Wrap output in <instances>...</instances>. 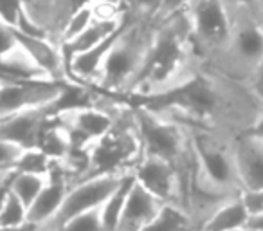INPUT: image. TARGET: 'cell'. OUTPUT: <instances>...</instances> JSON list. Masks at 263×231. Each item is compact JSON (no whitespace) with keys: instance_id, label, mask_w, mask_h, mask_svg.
<instances>
[{"instance_id":"cell-1","label":"cell","mask_w":263,"mask_h":231,"mask_svg":"<svg viewBox=\"0 0 263 231\" xmlns=\"http://www.w3.org/2000/svg\"><path fill=\"white\" fill-rule=\"evenodd\" d=\"M184 127L215 129L238 136L251 129L261 106L243 83L200 69L179 88L141 101Z\"/></svg>"},{"instance_id":"cell-2","label":"cell","mask_w":263,"mask_h":231,"mask_svg":"<svg viewBox=\"0 0 263 231\" xmlns=\"http://www.w3.org/2000/svg\"><path fill=\"white\" fill-rule=\"evenodd\" d=\"M198 70L200 63L191 44L190 22L182 11L157 24L144 65L126 99L136 98L141 103L164 96L191 80Z\"/></svg>"},{"instance_id":"cell-3","label":"cell","mask_w":263,"mask_h":231,"mask_svg":"<svg viewBox=\"0 0 263 231\" xmlns=\"http://www.w3.org/2000/svg\"><path fill=\"white\" fill-rule=\"evenodd\" d=\"M155 27H157L155 20L126 16V22L119 34L114 38L98 81L92 88L114 98L126 99L128 92L134 87L144 65L154 40Z\"/></svg>"},{"instance_id":"cell-4","label":"cell","mask_w":263,"mask_h":231,"mask_svg":"<svg viewBox=\"0 0 263 231\" xmlns=\"http://www.w3.org/2000/svg\"><path fill=\"white\" fill-rule=\"evenodd\" d=\"M141 157L143 145L137 132L134 106L132 103H126L112 129L83 152L85 163L78 183L101 175H134Z\"/></svg>"},{"instance_id":"cell-5","label":"cell","mask_w":263,"mask_h":231,"mask_svg":"<svg viewBox=\"0 0 263 231\" xmlns=\"http://www.w3.org/2000/svg\"><path fill=\"white\" fill-rule=\"evenodd\" d=\"M227 13L231 16L229 40L205 70L245 85L263 60V24L241 9H227Z\"/></svg>"},{"instance_id":"cell-6","label":"cell","mask_w":263,"mask_h":231,"mask_svg":"<svg viewBox=\"0 0 263 231\" xmlns=\"http://www.w3.org/2000/svg\"><path fill=\"white\" fill-rule=\"evenodd\" d=\"M190 134V145L202 172L220 190L231 195L241 193L238 177L236 157H234V137L227 132L202 127H186Z\"/></svg>"},{"instance_id":"cell-7","label":"cell","mask_w":263,"mask_h":231,"mask_svg":"<svg viewBox=\"0 0 263 231\" xmlns=\"http://www.w3.org/2000/svg\"><path fill=\"white\" fill-rule=\"evenodd\" d=\"M132 106L143 145V154L164 159L177 168V165L186 157L191 148L187 129L146 105L136 103Z\"/></svg>"},{"instance_id":"cell-8","label":"cell","mask_w":263,"mask_h":231,"mask_svg":"<svg viewBox=\"0 0 263 231\" xmlns=\"http://www.w3.org/2000/svg\"><path fill=\"white\" fill-rule=\"evenodd\" d=\"M191 44L200 69L209 67L223 51L231 34V16L222 0H193L184 9Z\"/></svg>"},{"instance_id":"cell-9","label":"cell","mask_w":263,"mask_h":231,"mask_svg":"<svg viewBox=\"0 0 263 231\" xmlns=\"http://www.w3.org/2000/svg\"><path fill=\"white\" fill-rule=\"evenodd\" d=\"M124 177V175H123ZM123 177L114 175H101L85 179L80 183L72 184L60 206L58 213L45 224L42 229L44 231H60L70 219L81 215L85 211L96 209L108 199V195L117 188Z\"/></svg>"},{"instance_id":"cell-10","label":"cell","mask_w":263,"mask_h":231,"mask_svg":"<svg viewBox=\"0 0 263 231\" xmlns=\"http://www.w3.org/2000/svg\"><path fill=\"white\" fill-rule=\"evenodd\" d=\"M65 85L56 81H4L0 85V121L58 101Z\"/></svg>"},{"instance_id":"cell-11","label":"cell","mask_w":263,"mask_h":231,"mask_svg":"<svg viewBox=\"0 0 263 231\" xmlns=\"http://www.w3.org/2000/svg\"><path fill=\"white\" fill-rule=\"evenodd\" d=\"M134 179L161 202L177 206L179 175H177L175 166L170 165L168 161L143 154V157L139 159L136 170H134Z\"/></svg>"},{"instance_id":"cell-12","label":"cell","mask_w":263,"mask_h":231,"mask_svg":"<svg viewBox=\"0 0 263 231\" xmlns=\"http://www.w3.org/2000/svg\"><path fill=\"white\" fill-rule=\"evenodd\" d=\"M52 116H54V110L51 105L26 110V112H20L8 119H2L0 121V141L15 145L22 150L38 148L42 132Z\"/></svg>"},{"instance_id":"cell-13","label":"cell","mask_w":263,"mask_h":231,"mask_svg":"<svg viewBox=\"0 0 263 231\" xmlns=\"http://www.w3.org/2000/svg\"><path fill=\"white\" fill-rule=\"evenodd\" d=\"M234 157L241 191H263V141L251 132L238 134Z\"/></svg>"},{"instance_id":"cell-14","label":"cell","mask_w":263,"mask_h":231,"mask_svg":"<svg viewBox=\"0 0 263 231\" xmlns=\"http://www.w3.org/2000/svg\"><path fill=\"white\" fill-rule=\"evenodd\" d=\"M164 208V202L134 181L116 231H143Z\"/></svg>"},{"instance_id":"cell-15","label":"cell","mask_w":263,"mask_h":231,"mask_svg":"<svg viewBox=\"0 0 263 231\" xmlns=\"http://www.w3.org/2000/svg\"><path fill=\"white\" fill-rule=\"evenodd\" d=\"M69 188H70V181L67 177L65 170L62 168V165L54 163L51 172H49V181L45 184V188L36 197V201L29 206V209H27V220H31L34 224H40L44 227L58 213Z\"/></svg>"},{"instance_id":"cell-16","label":"cell","mask_w":263,"mask_h":231,"mask_svg":"<svg viewBox=\"0 0 263 231\" xmlns=\"http://www.w3.org/2000/svg\"><path fill=\"white\" fill-rule=\"evenodd\" d=\"M124 22H126V15H124V13H121V15H117V16H112V19H96L83 33H80L70 42H65V44L60 45L63 60H65V65L69 63V60L72 58V56L81 55V52L88 51V49L96 47V45L103 44V42L110 40V38H114L123 29Z\"/></svg>"},{"instance_id":"cell-17","label":"cell","mask_w":263,"mask_h":231,"mask_svg":"<svg viewBox=\"0 0 263 231\" xmlns=\"http://www.w3.org/2000/svg\"><path fill=\"white\" fill-rule=\"evenodd\" d=\"M0 78L6 81H52L20 45L0 58Z\"/></svg>"},{"instance_id":"cell-18","label":"cell","mask_w":263,"mask_h":231,"mask_svg":"<svg viewBox=\"0 0 263 231\" xmlns=\"http://www.w3.org/2000/svg\"><path fill=\"white\" fill-rule=\"evenodd\" d=\"M249 220V211L241 193L220 206L200 231H241Z\"/></svg>"},{"instance_id":"cell-19","label":"cell","mask_w":263,"mask_h":231,"mask_svg":"<svg viewBox=\"0 0 263 231\" xmlns=\"http://www.w3.org/2000/svg\"><path fill=\"white\" fill-rule=\"evenodd\" d=\"M134 175H124L117 188L108 195L105 202L101 204V220H103V229L105 231H116L117 224H119L121 213H123L124 202H126L128 191H130L132 184H134Z\"/></svg>"},{"instance_id":"cell-20","label":"cell","mask_w":263,"mask_h":231,"mask_svg":"<svg viewBox=\"0 0 263 231\" xmlns=\"http://www.w3.org/2000/svg\"><path fill=\"white\" fill-rule=\"evenodd\" d=\"M49 181L47 175H40V173H22V172H13V177L8 184L9 193H13L27 209L29 206L36 201V197L42 193Z\"/></svg>"},{"instance_id":"cell-21","label":"cell","mask_w":263,"mask_h":231,"mask_svg":"<svg viewBox=\"0 0 263 231\" xmlns=\"http://www.w3.org/2000/svg\"><path fill=\"white\" fill-rule=\"evenodd\" d=\"M143 231H200L190 217L173 204H164L157 217Z\"/></svg>"},{"instance_id":"cell-22","label":"cell","mask_w":263,"mask_h":231,"mask_svg":"<svg viewBox=\"0 0 263 231\" xmlns=\"http://www.w3.org/2000/svg\"><path fill=\"white\" fill-rule=\"evenodd\" d=\"M98 2L99 0H92V2H87V4L74 9L72 15L67 19L65 26H63L62 34H60V42H58L60 45L65 44V42H70L72 38H76L78 34L83 33V31L98 19V13H96Z\"/></svg>"},{"instance_id":"cell-23","label":"cell","mask_w":263,"mask_h":231,"mask_svg":"<svg viewBox=\"0 0 263 231\" xmlns=\"http://www.w3.org/2000/svg\"><path fill=\"white\" fill-rule=\"evenodd\" d=\"M26 220H27V208L15 195L9 193L8 190L4 199H2V202H0V229L20 226Z\"/></svg>"},{"instance_id":"cell-24","label":"cell","mask_w":263,"mask_h":231,"mask_svg":"<svg viewBox=\"0 0 263 231\" xmlns=\"http://www.w3.org/2000/svg\"><path fill=\"white\" fill-rule=\"evenodd\" d=\"M52 165H54V163H52L40 148H31V150L22 152V155H20L15 165V172L47 175V173L51 172Z\"/></svg>"},{"instance_id":"cell-25","label":"cell","mask_w":263,"mask_h":231,"mask_svg":"<svg viewBox=\"0 0 263 231\" xmlns=\"http://www.w3.org/2000/svg\"><path fill=\"white\" fill-rule=\"evenodd\" d=\"M161 4L162 0H121V8L126 16L148 20H155Z\"/></svg>"},{"instance_id":"cell-26","label":"cell","mask_w":263,"mask_h":231,"mask_svg":"<svg viewBox=\"0 0 263 231\" xmlns=\"http://www.w3.org/2000/svg\"><path fill=\"white\" fill-rule=\"evenodd\" d=\"M60 231H105L101 220V206L70 219Z\"/></svg>"},{"instance_id":"cell-27","label":"cell","mask_w":263,"mask_h":231,"mask_svg":"<svg viewBox=\"0 0 263 231\" xmlns=\"http://www.w3.org/2000/svg\"><path fill=\"white\" fill-rule=\"evenodd\" d=\"M26 11V0H0V24L16 29Z\"/></svg>"},{"instance_id":"cell-28","label":"cell","mask_w":263,"mask_h":231,"mask_svg":"<svg viewBox=\"0 0 263 231\" xmlns=\"http://www.w3.org/2000/svg\"><path fill=\"white\" fill-rule=\"evenodd\" d=\"M22 148L0 141V172H15V165L22 155Z\"/></svg>"},{"instance_id":"cell-29","label":"cell","mask_w":263,"mask_h":231,"mask_svg":"<svg viewBox=\"0 0 263 231\" xmlns=\"http://www.w3.org/2000/svg\"><path fill=\"white\" fill-rule=\"evenodd\" d=\"M193 0H162L161 8L157 11V16H155V22H164V20L172 19V16L182 13L187 6L191 4Z\"/></svg>"},{"instance_id":"cell-30","label":"cell","mask_w":263,"mask_h":231,"mask_svg":"<svg viewBox=\"0 0 263 231\" xmlns=\"http://www.w3.org/2000/svg\"><path fill=\"white\" fill-rule=\"evenodd\" d=\"M245 87L249 88L254 99L259 103V106L263 109V60L259 62V65L254 69V73L251 74V78L247 80Z\"/></svg>"},{"instance_id":"cell-31","label":"cell","mask_w":263,"mask_h":231,"mask_svg":"<svg viewBox=\"0 0 263 231\" xmlns=\"http://www.w3.org/2000/svg\"><path fill=\"white\" fill-rule=\"evenodd\" d=\"M223 6L227 9H241V11L251 13L254 19H258L263 24L261 11H259V2L258 0H222Z\"/></svg>"},{"instance_id":"cell-32","label":"cell","mask_w":263,"mask_h":231,"mask_svg":"<svg viewBox=\"0 0 263 231\" xmlns=\"http://www.w3.org/2000/svg\"><path fill=\"white\" fill-rule=\"evenodd\" d=\"M16 45H18V40H16L15 31L4 24H0V58L9 55Z\"/></svg>"},{"instance_id":"cell-33","label":"cell","mask_w":263,"mask_h":231,"mask_svg":"<svg viewBox=\"0 0 263 231\" xmlns=\"http://www.w3.org/2000/svg\"><path fill=\"white\" fill-rule=\"evenodd\" d=\"M249 215L252 213H263V191H241Z\"/></svg>"},{"instance_id":"cell-34","label":"cell","mask_w":263,"mask_h":231,"mask_svg":"<svg viewBox=\"0 0 263 231\" xmlns=\"http://www.w3.org/2000/svg\"><path fill=\"white\" fill-rule=\"evenodd\" d=\"M245 231H263V213H252L245 224Z\"/></svg>"},{"instance_id":"cell-35","label":"cell","mask_w":263,"mask_h":231,"mask_svg":"<svg viewBox=\"0 0 263 231\" xmlns=\"http://www.w3.org/2000/svg\"><path fill=\"white\" fill-rule=\"evenodd\" d=\"M247 132H251L252 136H256L258 139H261V141H263V109L259 110V114L256 116L254 123H252L251 129H249Z\"/></svg>"},{"instance_id":"cell-36","label":"cell","mask_w":263,"mask_h":231,"mask_svg":"<svg viewBox=\"0 0 263 231\" xmlns=\"http://www.w3.org/2000/svg\"><path fill=\"white\" fill-rule=\"evenodd\" d=\"M0 231H44V229H42L40 224H34V222H31V220H26V222L20 224V226L6 227V229H0Z\"/></svg>"},{"instance_id":"cell-37","label":"cell","mask_w":263,"mask_h":231,"mask_svg":"<svg viewBox=\"0 0 263 231\" xmlns=\"http://www.w3.org/2000/svg\"><path fill=\"white\" fill-rule=\"evenodd\" d=\"M13 177V172H0V190H6Z\"/></svg>"},{"instance_id":"cell-38","label":"cell","mask_w":263,"mask_h":231,"mask_svg":"<svg viewBox=\"0 0 263 231\" xmlns=\"http://www.w3.org/2000/svg\"><path fill=\"white\" fill-rule=\"evenodd\" d=\"M259 2V11H261V19H263V0H258Z\"/></svg>"},{"instance_id":"cell-39","label":"cell","mask_w":263,"mask_h":231,"mask_svg":"<svg viewBox=\"0 0 263 231\" xmlns=\"http://www.w3.org/2000/svg\"><path fill=\"white\" fill-rule=\"evenodd\" d=\"M4 81H6V80H2V78H0V85H2V83H4Z\"/></svg>"},{"instance_id":"cell-40","label":"cell","mask_w":263,"mask_h":231,"mask_svg":"<svg viewBox=\"0 0 263 231\" xmlns=\"http://www.w3.org/2000/svg\"><path fill=\"white\" fill-rule=\"evenodd\" d=\"M241 231H245V229H241Z\"/></svg>"}]
</instances>
